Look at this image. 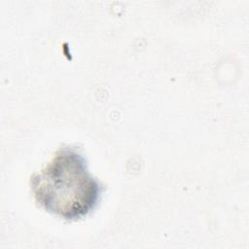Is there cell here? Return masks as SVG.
<instances>
[{
    "label": "cell",
    "mask_w": 249,
    "mask_h": 249,
    "mask_svg": "<svg viewBox=\"0 0 249 249\" xmlns=\"http://www.w3.org/2000/svg\"><path fill=\"white\" fill-rule=\"evenodd\" d=\"M36 201L47 211L67 220L82 218L97 204L102 187L88 170L77 148H59L39 173L31 177Z\"/></svg>",
    "instance_id": "cell-1"
}]
</instances>
